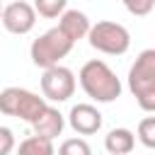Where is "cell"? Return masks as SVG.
Listing matches in <instances>:
<instances>
[{"label": "cell", "instance_id": "11", "mask_svg": "<svg viewBox=\"0 0 155 155\" xmlns=\"http://www.w3.org/2000/svg\"><path fill=\"white\" fill-rule=\"evenodd\" d=\"M104 148L109 155H128L136 148V136L128 128H111L104 136Z\"/></svg>", "mask_w": 155, "mask_h": 155}, {"label": "cell", "instance_id": "7", "mask_svg": "<svg viewBox=\"0 0 155 155\" xmlns=\"http://www.w3.org/2000/svg\"><path fill=\"white\" fill-rule=\"evenodd\" d=\"M0 22L2 27L10 31V34H29L36 24V12L31 7V2H24V0H15L10 5H2V15H0Z\"/></svg>", "mask_w": 155, "mask_h": 155}, {"label": "cell", "instance_id": "15", "mask_svg": "<svg viewBox=\"0 0 155 155\" xmlns=\"http://www.w3.org/2000/svg\"><path fill=\"white\" fill-rule=\"evenodd\" d=\"M138 140L145 148H155V116H145L138 124Z\"/></svg>", "mask_w": 155, "mask_h": 155}, {"label": "cell", "instance_id": "17", "mask_svg": "<svg viewBox=\"0 0 155 155\" xmlns=\"http://www.w3.org/2000/svg\"><path fill=\"white\" fill-rule=\"evenodd\" d=\"M153 7H155V2H153V0H140V2L126 0V10H128L131 15H148Z\"/></svg>", "mask_w": 155, "mask_h": 155}, {"label": "cell", "instance_id": "2", "mask_svg": "<svg viewBox=\"0 0 155 155\" xmlns=\"http://www.w3.org/2000/svg\"><path fill=\"white\" fill-rule=\"evenodd\" d=\"M128 90L143 111H155V48L138 53L128 70Z\"/></svg>", "mask_w": 155, "mask_h": 155}, {"label": "cell", "instance_id": "16", "mask_svg": "<svg viewBox=\"0 0 155 155\" xmlns=\"http://www.w3.org/2000/svg\"><path fill=\"white\" fill-rule=\"evenodd\" d=\"M15 133L7 126H0V155H10L15 150Z\"/></svg>", "mask_w": 155, "mask_h": 155}, {"label": "cell", "instance_id": "12", "mask_svg": "<svg viewBox=\"0 0 155 155\" xmlns=\"http://www.w3.org/2000/svg\"><path fill=\"white\" fill-rule=\"evenodd\" d=\"M17 155H56V148L51 140H44V138H36V136H29L19 143L17 148Z\"/></svg>", "mask_w": 155, "mask_h": 155}, {"label": "cell", "instance_id": "5", "mask_svg": "<svg viewBox=\"0 0 155 155\" xmlns=\"http://www.w3.org/2000/svg\"><path fill=\"white\" fill-rule=\"evenodd\" d=\"M87 41L94 51L99 53H107V56H124L131 46V34L124 24L119 22H109V19H102L97 24L90 27L87 31Z\"/></svg>", "mask_w": 155, "mask_h": 155}, {"label": "cell", "instance_id": "4", "mask_svg": "<svg viewBox=\"0 0 155 155\" xmlns=\"http://www.w3.org/2000/svg\"><path fill=\"white\" fill-rule=\"evenodd\" d=\"M46 99L24 90V87H5L0 92V114L5 116H15V119H22L27 124H34L44 109H46Z\"/></svg>", "mask_w": 155, "mask_h": 155}, {"label": "cell", "instance_id": "9", "mask_svg": "<svg viewBox=\"0 0 155 155\" xmlns=\"http://www.w3.org/2000/svg\"><path fill=\"white\" fill-rule=\"evenodd\" d=\"M31 128H34V136H36V138H44V140H51V143H53V140L63 133L65 119H63V114H61L56 107H46L44 114L31 124Z\"/></svg>", "mask_w": 155, "mask_h": 155}, {"label": "cell", "instance_id": "1", "mask_svg": "<svg viewBox=\"0 0 155 155\" xmlns=\"http://www.w3.org/2000/svg\"><path fill=\"white\" fill-rule=\"evenodd\" d=\"M80 87L85 90V94L99 104H109L114 99L121 97V80L116 78V73L99 58L87 61L80 73H78Z\"/></svg>", "mask_w": 155, "mask_h": 155}, {"label": "cell", "instance_id": "3", "mask_svg": "<svg viewBox=\"0 0 155 155\" xmlns=\"http://www.w3.org/2000/svg\"><path fill=\"white\" fill-rule=\"evenodd\" d=\"M73 41L58 29V27H51L48 31H44L39 39L31 41L29 46V56H31V63L39 65V68H53V65H61V61L73 51Z\"/></svg>", "mask_w": 155, "mask_h": 155}, {"label": "cell", "instance_id": "8", "mask_svg": "<svg viewBox=\"0 0 155 155\" xmlns=\"http://www.w3.org/2000/svg\"><path fill=\"white\" fill-rule=\"evenodd\" d=\"M68 124L75 133L80 136H92L102 128V114L94 104H75L68 114Z\"/></svg>", "mask_w": 155, "mask_h": 155}, {"label": "cell", "instance_id": "18", "mask_svg": "<svg viewBox=\"0 0 155 155\" xmlns=\"http://www.w3.org/2000/svg\"><path fill=\"white\" fill-rule=\"evenodd\" d=\"M0 15H2V2H0Z\"/></svg>", "mask_w": 155, "mask_h": 155}, {"label": "cell", "instance_id": "13", "mask_svg": "<svg viewBox=\"0 0 155 155\" xmlns=\"http://www.w3.org/2000/svg\"><path fill=\"white\" fill-rule=\"evenodd\" d=\"M31 7H34V12H36V15H41V17H46V19L61 17V15L68 10L65 0H36Z\"/></svg>", "mask_w": 155, "mask_h": 155}, {"label": "cell", "instance_id": "10", "mask_svg": "<svg viewBox=\"0 0 155 155\" xmlns=\"http://www.w3.org/2000/svg\"><path fill=\"white\" fill-rule=\"evenodd\" d=\"M90 19H87V15L85 12H80V10H65L63 15H61V22H58V29L75 44V41H80V39H85L87 36V31H90Z\"/></svg>", "mask_w": 155, "mask_h": 155}, {"label": "cell", "instance_id": "6", "mask_svg": "<svg viewBox=\"0 0 155 155\" xmlns=\"http://www.w3.org/2000/svg\"><path fill=\"white\" fill-rule=\"evenodd\" d=\"M75 92V75L65 65L46 68L41 75V97L48 102H65Z\"/></svg>", "mask_w": 155, "mask_h": 155}, {"label": "cell", "instance_id": "14", "mask_svg": "<svg viewBox=\"0 0 155 155\" xmlns=\"http://www.w3.org/2000/svg\"><path fill=\"white\" fill-rule=\"evenodd\" d=\"M56 155H92V148L85 138H65Z\"/></svg>", "mask_w": 155, "mask_h": 155}]
</instances>
